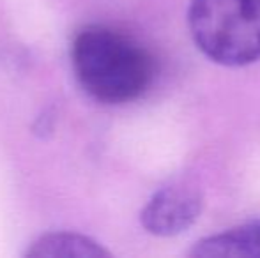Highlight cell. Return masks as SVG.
<instances>
[{
	"mask_svg": "<svg viewBox=\"0 0 260 258\" xmlns=\"http://www.w3.org/2000/svg\"><path fill=\"white\" fill-rule=\"evenodd\" d=\"M260 221L241 225L232 230L211 235L199 241L191 248L189 255L197 258H246L260 256Z\"/></svg>",
	"mask_w": 260,
	"mask_h": 258,
	"instance_id": "4",
	"label": "cell"
},
{
	"mask_svg": "<svg viewBox=\"0 0 260 258\" xmlns=\"http://www.w3.org/2000/svg\"><path fill=\"white\" fill-rule=\"evenodd\" d=\"M258 241H260V235H258Z\"/></svg>",
	"mask_w": 260,
	"mask_h": 258,
	"instance_id": "6",
	"label": "cell"
},
{
	"mask_svg": "<svg viewBox=\"0 0 260 258\" xmlns=\"http://www.w3.org/2000/svg\"><path fill=\"white\" fill-rule=\"evenodd\" d=\"M204 196L189 182L161 188L145 203L140 214L142 227L157 237H174L186 232L202 212Z\"/></svg>",
	"mask_w": 260,
	"mask_h": 258,
	"instance_id": "3",
	"label": "cell"
},
{
	"mask_svg": "<svg viewBox=\"0 0 260 258\" xmlns=\"http://www.w3.org/2000/svg\"><path fill=\"white\" fill-rule=\"evenodd\" d=\"M71 60L80 85L106 104L138 99L156 72L154 60L144 46L105 25H89L76 34Z\"/></svg>",
	"mask_w": 260,
	"mask_h": 258,
	"instance_id": "1",
	"label": "cell"
},
{
	"mask_svg": "<svg viewBox=\"0 0 260 258\" xmlns=\"http://www.w3.org/2000/svg\"><path fill=\"white\" fill-rule=\"evenodd\" d=\"M27 256L30 258H100L110 256L100 242L82 234L50 232L32 242Z\"/></svg>",
	"mask_w": 260,
	"mask_h": 258,
	"instance_id": "5",
	"label": "cell"
},
{
	"mask_svg": "<svg viewBox=\"0 0 260 258\" xmlns=\"http://www.w3.org/2000/svg\"><path fill=\"white\" fill-rule=\"evenodd\" d=\"M188 27L212 62L243 67L260 60V0H191Z\"/></svg>",
	"mask_w": 260,
	"mask_h": 258,
	"instance_id": "2",
	"label": "cell"
}]
</instances>
